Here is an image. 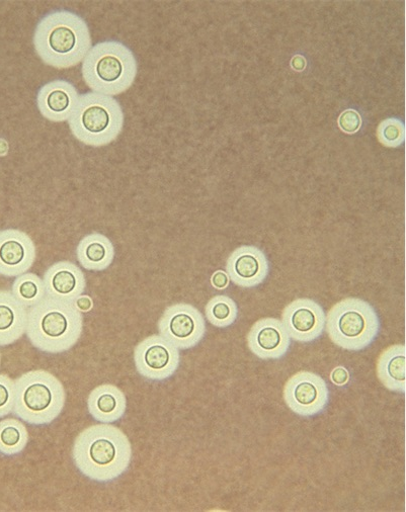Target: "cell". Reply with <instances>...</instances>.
<instances>
[{"mask_svg": "<svg viewBox=\"0 0 406 512\" xmlns=\"http://www.w3.org/2000/svg\"><path fill=\"white\" fill-rule=\"evenodd\" d=\"M72 458L81 474L96 482L109 483L128 471L132 446L112 423L95 424L77 436Z\"/></svg>", "mask_w": 406, "mask_h": 512, "instance_id": "6da1fadb", "label": "cell"}, {"mask_svg": "<svg viewBox=\"0 0 406 512\" xmlns=\"http://www.w3.org/2000/svg\"><path fill=\"white\" fill-rule=\"evenodd\" d=\"M34 46L45 64L66 69L86 58L92 49L91 32L84 19L71 12L58 11L39 22Z\"/></svg>", "mask_w": 406, "mask_h": 512, "instance_id": "7a4b0ae2", "label": "cell"}, {"mask_svg": "<svg viewBox=\"0 0 406 512\" xmlns=\"http://www.w3.org/2000/svg\"><path fill=\"white\" fill-rule=\"evenodd\" d=\"M83 329V313L74 302L46 297L28 311L27 336L32 346L44 353L71 350Z\"/></svg>", "mask_w": 406, "mask_h": 512, "instance_id": "3957f363", "label": "cell"}, {"mask_svg": "<svg viewBox=\"0 0 406 512\" xmlns=\"http://www.w3.org/2000/svg\"><path fill=\"white\" fill-rule=\"evenodd\" d=\"M137 75V62L132 51L116 41L94 46L83 63V76L96 94L113 97L128 91Z\"/></svg>", "mask_w": 406, "mask_h": 512, "instance_id": "277c9868", "label": "cell"}, {"mask_svg": "<svg viewBox=\"0 0 406 512\" xmlns=\"http://www.w3.org/2000/svg\"><path fill=\"white\" fill-rule=\"evenodd\" d=\"M13 413L32 425L52 423L64 409L66 393L60 380L44 370L22 375L16 382Z\"/></svg>", "mask_w": 406, "mask_h": 512, "instance_id": "5b68a950", "label": "cell"}, {"mask_svg": "<svg viewBox=\"0 0 406 512\" xmlns=\"http://www.w3.org/2000/svg\"><path fill=\"white\" fill-rule=\"evenodd\" d=\"M68 122L78 141L101 147L112 143L120 135L124 113L113 97L91 93L80 97Z\"/></svg>", "mask_w": 406, "mask_h": 512, "instance_id": "8992f818", "label": "cell"}, {"mask_svg": "<svg viewBox=\"0 0 406 512\" xmlns=\"http://www.w3.org/2000/svg\"><path fill=\"white\" fill-rule=\"evenodd\" d=\"M335 345L348 351H362L376 339L380 321L375 309L361 299L350 298L336 304L326 320Z\"/></svg>", "mask_w": 406, "mask_h": 512, "instance_id": "52a82bcc", "label": "cell"}, {"mask_svg": "<svg viewBox=\"0 0 406 512\" xmlns=\"http://www.w3.org/2000/svg\"><path fill=\"white\" fill-rule=\"evenodd\" d=\"M134 362L137 372L143 378L155 382L166 381L180 367V350L161 335H152L135 348Z\"/></svg>", "mask_w": 406, "mask_h": 512, "instance_id": "ba28073f", "label": "cell"}, {"mask_svg": "<svg viewBox=\"0 0 406 512\" xmlns=\"http://www.w3.org/2000/svg\"><path fill=\"white\" fill-rule=\"evenodd\" d=\"M159 335L179 350H190L200 344L206 333L201 312L190 304H176L162 314L158 322Z\"/></svg>", "mask_w": 406, "mask_h": 512, "instance_id": "9c48e42d", "label": "cell"}, {"mask_svg": "<svg viewBox=\"0 0 406 512\" xmlns=\"http://www.w3.org/2000/svg\"><path fill=\"white\" fill-rule=\"evenodd\" d=\"M284 399L294 413L311 417L327 408L330 391L326 381L320 376L310 372H300L286 383Z\"/></svg>", "mask_w": 406, "mask_h": 512, "instance_id": "30bf717a", "label": "cell"}, {"mask_svg": "<svg viewBox=\"0 0 406 512\" xmlns=\"http://www.w3.org/2000/svg\"><path fill=\"white\" fill-rule=\"evenodd\" d=\"M36 261L32 238L16 229L0 231V275L17 278L26 274Z\"/></svg>", "mask_w": 406, "mask_h": 512, "instance_id": "8fae6325", "label": "cell"}, {"mask_svg": "<svg viewBox=\"0 0 406 512\" xmlns=\"http://www.w3.org/2000/svg\"><path fill=\"white\" fill-rule=\"evenodd\" d=\"M283 324L290 338L299 343H311L326 327V315L322 307L310 299H298L283 311Z\"/></svg>", "mask_w": 406, "mask_h": 512, "instance_id": "7c38bea8", "label": "cell"}, {"mask_svg": "<svg viewBox=\"0 0 406 512\" xmlns=\"http://www.w3.org/2000/svg\"><path fill=\"white\" fill-rule=\"evenodd\" d=\"M226 270L230 280L237 286L254 288L268 277L269 263L261 249L246 245L231 253Z\"/></svg>", "mask_w": 406, "mask_h": 512, "instance_id": "4fadbf2b", "label": "cell"}, {"mask_svg": "<svg viewBox=\"0 0 406 512\" xmlns=\"http://www.w3.org/2000/svg\"><path fill=\"white\" fill-rule=\"evenodd\" d=\"M251 352L263 360H278L289 351L291 338L282 321L275 318L259 320L248 336Z\"/></svg>", "mask_w": 406, "mask_h": 512, "instance_id": "5bb4252c", "label": "cell"}, {"mask_svg": "<svg viewBox=\"0 0 406 512\" xmlns=\"http://www.w3.org/2000/svg\"><path fill=\"white\" fill-rule=\"evenodd\" d=\"M80 97L74 85L55 80L39 91L37 104L41 115L52 122H64L72 116Z\"/></svg>", "mask_w": 406, "mask_h": 512, "instance_id": "9a60e30c", "label": "cell"}, {"mask_svg": "<svg viewBox=\"0 0 406 512\" xmlns=\"http://www.w3.org/2000/svg\"><path fill=\"white\" fill-rule=\"evenodd\" d=\"M43 282L47 297L74 303L83 296L87 287L84 273L70 262L51 266Z\"/></svg>", "mask_w": 406, "mask_h": 512, "instance_id": "2e32d148", "label": "cell"}, {"mask_svg": "<svg viewBox=\"0 0 406 512\" xmlns=\"http://www.w3.org/2000/svg\"><path fill=\"white\" fill-rule=\"evenodd\" d=\"M28 308L9 291H0V347L16 343L26 332Z\"/></svg>", "mask_w": 406, "mask_h": 512, "instance_id": "e0dca14e", "label": "cell"}, {"mask_svg": "<svg viewBox=\"0 0 406 512\" xmlns=\"http://www.w3.org/2000/svg\"><path fill=\"white\" fill-rule=\"evenodd\" d=\"M90 414L101 423H114L122 419L127 410V399L121 389L105 384L95 388L88 398Z\"/></svg>", "mask_w": 406, "mask_h": 512, "instance_id": "ac0fdd59", "label": "cell"}, {"mask_svg": "<svg viewBox=\"0 0 406 512\" xmlns=\"http://www.w3.org/2000/svg\"><path fill=\"white\" fill-rule=\"evenodd\" d=\"M76 254L81 267L88 271L102 272L112 265L115 248L108 237L93 233L80 240Z\"/></svg>", "mask_w": 406, "mask_h": 512, "instance_id": "d6986e66", "label": "cell"}, {"mask_svg": "<svg viewBox=\"0 0 406 512\" xmlns=\"http://www.w3.org/2000/svg\"><path fill=\"white\" fill-rule=\"evenodd\" d=\"M406 350L402 345L386 349L379 357L377 375L380 382L389 390L405 393Z\"/></svg>", "mask_w": 406, "mask_h": 512, "instance_id": "ffe728a7", "label": "cell"}, {"mask_svg": "<svg viewBox=\"0 0 406 512\" xmlns=\"http://www.w3.org/2000/svg\"><path fill=\"white\" fill-rule=\"evenodd\" d=\"M29 433L23 422L15 418L0 421V454L12 457L25 451Z\"/></svg>", "mask_w": 406, "mask_h": 512, "instance_id": "44dd1931", "label": "cell"}, {"mask_svg": "<svg viewBox=\"0 0 406 512\" xmlns=\"http://www.w3.org/2000/svg\"><path fill=\"white\" fill-rule=\"evenodd\" d=\"M12 294L27 308L34 307L47 297L43 280L31 273L17 277Z\"/></svg>", "mask_w": 406, "mask_h": 512, "instance_id": "7402d4cb", "label": "cell"}, {"mask_svg": "<svg viewBox=\"0 0 406 512\" xmlns=\"http://www.w3.org/2000/svg\"><path fill=\"white\" fill-rule=\"evenodd\" d=\"M205 313L212 325L218 328H226L236 321L238 309L231 298L216 296L208 302Z\"/></svg>", "mask_w": 406, "mask_h": 512, "instance_id": "603a6c76", "label": "cell"}, {"mask_svg": "<svg viewBox=\"0 0 406 512\" xmlns=\"http://www.w3.org/2000/svg\"><path fill=\"white\" fill-rule=\"evenodd\" d=\"M16 398L15 381L8 375L0 374V418L13 413Z\"/></svg>", "mask_w": 406, "mask_h": 512, "instance_id": "cb8c5ba5", "label": "cell"}, {"mask_svg": "<svg viewBox=\"0 0 406 512\" xmlns=\"http://www.w3.org/2000/svg\"><path fill=\"white\" fill-rule=\"evenodd\" d=\"M380 141L389 147H396L404 140V129L399 121H384L379 128Z\"/></svg>", "mask_w": 406, "mask_h": 512, "instance_id": "d4e9b609", "label": "cell"}, {"mask_svg": "<svg viewBox=\"0 0 406 512\" xmlns=\"http://www.w3.org/2000/svg\"><path fill=\"white\" fill-rule=\"evenodd\" d=\"M340 128L348 133H356L361 127V117L354 110L345 111L339 119Z\"/></svg>", "mask_w": 406, "mask_h": 512, "instance_id": "484cf974", "label": "cell"}, {"mask_svg": "<svg viewBox=\"0 0 406 512\" xmlns=\"http://www.w3.org/2000/svg\"><path fill=\"white\" fill-rule=\"evenodd\" d=\"M331 379L335 385L344 386L349 382L350 375L345 368L339 367L333 371Z\"/></svg>", "mask_w": 406, "mask_h": 512, "instance_id": "4316f807", "label": "cell"}, {"mask_svg": "<svg viewBox=\"0 0 406 512\" xmlns=\"http://www.w3.org/2000/svg\"><path fill=\"white\" fill-rule=\"evenodd\" d=\"M212 286L217 290H224L229 285V277L222 271L216 272L211 278Z\"/></svg>", "mask_w": 406, "mask_h": 512, "instance_id": "83f0119b", "label": "cell"}, {"mask_svg": "<svg viewBox=\"0 0 406 512\" xmlns=\"http://www.w3.org/2000/svg\"><path fill=\"white\" fill-rule=\"evenodd\" d=\"M291 66L296 71H303L306 66L305 59L302 56H295L291 61Z\"/></svg>", "mask_w": 406, "mask_h": 512, "instance_id": "f1b7e54d", "label": "cell"}, {"mask_svg": "<svg viewBox=\"0 0 406 512\" xmlns=\"http://www.w3.org/2000/svg\"><path fill=\"white\" fill-rule=\"evenodd\" d=\"M0 362H2V356H0Z\"/></svg>", "mask_w": 406, "mask_h": 512, "instance_id": "f546056e", "label": "cell"}]
</instances>
